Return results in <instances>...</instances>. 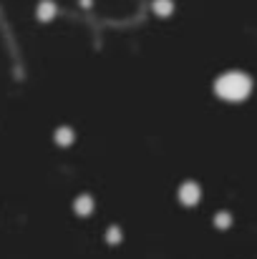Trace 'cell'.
<instances>
[{"mask_svg": "<svg viewBox=\"0 0 257 259\" xmlns=\"http://www.w3.org/2000/svg\"><path fill=\"white\" fill-rule=\"evenodd\" d=\"M247 91H250V81L245 76H240V73H229V76H225L220 81V93L225 98H234V101H237V98H245Z\"/></svg>", "mask_w": 257, "mask_h": 259, "instance_id": "6da1fadb", "label": "cell"}]
</instances>
